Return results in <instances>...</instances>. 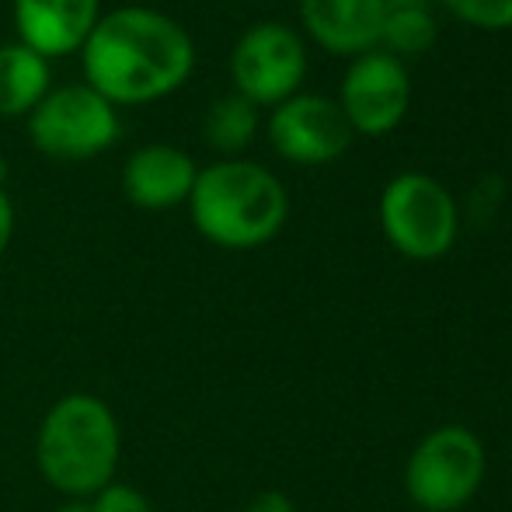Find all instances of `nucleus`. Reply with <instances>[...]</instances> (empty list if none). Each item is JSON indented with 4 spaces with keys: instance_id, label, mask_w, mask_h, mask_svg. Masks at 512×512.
I'll use <instances>...</instances> for the list:
<instances>
[{
    "instance_id": "obj_15",
    "label": "nucleus",
    "mask_w": 512,
    "mask_h": 512,
    "mask_svg": "<svg viewBox=\"0 0 512 512\" xmlns=\"http://www.w3.org/2000/svg\"><path fill=\"white\" fill-rule=\"evenodd\" d=\"M258 126H262V119H258V108L251 105L248 98H241V95H234V91H230V95L216 98V102L209 105V112H206V143L216 150V154L237 157L251 140H255Z\"/></svg>"
},
{
    "instance_id": "obj_9",
    "label": "nucleus",
    "mask_w": 512,
    "mask_h": 512,
    "mask_svg": "<svg viewBox=\"0 0 512 512\" xmlns=\"http://www.w3.org/2000/svg\"><path fill=\"white\" fill-rule=\"evenodd\" d=\"M352 129L335 98L300 91L269 112V143L283 161L297 168H324L345 157Z\"/></svg>"
},
{
    "instance_id": "obj_3",
    "label": "nucleus",
    "mask_w": 512,
    "mask_h": 512,
    "mask_svg": "<svg viewBox=\"0 0 512 512\" xmlns=\"http://www.w3.org/2000/svg\"><path fill=\"white\" fill-rule=\"evenodd\" d=\"M122 457V425L98 394H63L35 432V467L53 492L70 502L95 499L115 481Z\"/></svg>"
},
{
    "instance_id": "obj_19",
    "label": "nucleus",
    "mask_w": 512,
    "mask_h": 512,
    "mask_svg": "<svg viewBox=\"0 0 512 512\" xmlns=\"http://www.w3.org/2000/svg\"><path fill=\"white\" fill-rule=\"evenodd\" d=\"M11 237H14V203L4 192V185H0V258L11 248Z\"/></svg>"
},
{
    "instance_id": "obj_10",
    "label": "nucleus",
    "mask_w": 512,
    "mask_h": 512,
    "mask_svg": "<svg viewBox=\"0 0 512 512\" xmlns=\"http://www.w3.org/2000/svg\"><path fill=\"white\" fill-rule=\"evenodd\" d=\"M199 164L189 150L171 147V143H147L136 147L122 164V192L136 209H161L185 206L196 185Z\"/></svg>"
},
{
    "instance_id": "obj_8",
    "label": "nucleus",
    "mask_w": 512,
    "mask_h": 512,
    "mask_svg": "<svg viewBox=\"0 0 512 512\" xmlns=\"http://www.w3.org/2000/svg\"><path fill=\"white\" fill-rule=\"evenodd\" d=\"M338 108L356 136H391L408 119L411 108V77L405 60L373 49L349 60L338 84Z\"/></svg>"
},
{
    "instance_id": "obj_21",
    "label": "nucleus",
    "mask_w": 512,
    "mask_h": 512,
    "mask_svg": "<svg viewBox=\"0 0 512 512\" xmlns=\"http://www.w3.org/2000/svg\"><path fill=\"white\" fill-rule=\"evenodd\" d=\"M4 175H7V168H4V161H0V185H4Z\"/></svg>"
},
{
    "instance_id": "obj_5",
    "label": "nucleus",
    "mask_w": 512,
    "mask_h": 512,
    "mask_svg": "<svg viewBox=\"0 0 512 512\" xmlns=\"http://www.w3.org/2000/svg\"><path fill=\"white\" fill-rule=\"evenodd\" d=\"M488 474V450L460 422L436 425L408 453L405 495L422 512H460L471 506Z\"/></svg>"
},
{
    "instance_id": "obj_20",
    "label": "nucleus",
    "mask_w": 512,
    "mask_h": 512,
    "mask_svg": "<svg viewBox=\"0 0 512 512\" xmlns=\"http://www.w3.org/2000/svg\"><path fill=\"white\" fill-rule=\"evenodd\" d=\"M56 512H91L88 502H67V506H60Z\"/></svg>"
},
{
    "instance_id": "obj_4",
    "label": "nucleus",
    "mask_w": 512,
    "mask_h": 512,
    "mask_svg": "<svg viewBox=\"0 0 512 512\" xmlns=\"http://www.w3.org/2000/svg\"><path fill=\"white\" fill-rule=\"evenodd\" d=\"M377 220L387 244L408 262H439L460 237L457 199L425 171H401L384 185Z\"/></svg>"
},
{
    "instance_id": "obj_2",
    "label": "nucleus",
    "mask_w": 512,
    "mask_h": 512,
    "mask_svg": "<svg viewBox=\"0 0 512 512\" xmlns=\"http://www.w3.org/2000/svg\"><path fill=\"white\" fill-rule=\"evenodd\" d=\"M185 206L199 237L223 251L265 248L290 220V192L279 175L244 157H223L199 168Z\"/></svg>"
},
{
    "instance_id": "obj_12",
    "label": "nucleus",
    "mask_w": 512,
    "mask_h": 512,
    "mask_svg": "<svg viewBox=\"0 0 512 512\" xmlns=\"http://www.w3.org/2000/svg\"><path fill=\"white\" fill-rule=\"evenodd\" d=\"M98 18L102 0H14L18 42L46 60L81 53Z\"/></svg>"
},
{
    "instance_id": "obj_1",
    "label": "nucleus",
    "mask_w": 512,
    "mask_h": 512,
    "mask_svg": "<svg viewBox=\"0 0 512 512\" xmlns=\"http://www.w3.org/2000/svg\"><path fill=\"white\" fill-rule=\"evenodd\" d=\"M84 84L105 102L150 105L175 95L196 70V42L157 7H115L81 46Z\"/></svg>"
},
{
    "instance_id": "obj_7",
    "label": "nucleus",
    "mask_w": 512,
    "mask_h": 512,
    "mask_svg": "<svg viewBox=\"0 0 512 512\" xmlns=\"http://www.w3.org/2000/svg\"><path fill=\"white\" fill-rule=\"evenodd\" d=\"M227 67L234 95L248 98L255 108H276L304 88L307 42L283 21H255L234 42Z\"/></svg>"
},
{
    "instance_id": "obj_16",
    "label": "nucleus",
    "mask_w": 512,
    "mask_h": 512,
    "mask_svg": "<svg viewBox=\"0 0 512 512\" xmlns=\"http://www.w3.org/2000/svg\"><path fill=\"white\" fill-rule=\"evenodd\" d=\"M443 7L478 32H512V0H443Z\"/></svg>"
},
{
    "instance_id": "obj_18",
    "label": "nucleus",
    "mask_w": 512,
    "mask_h": 512,
    "mask_svg": "<svg viewBox=\"0 0 512 512\" xmlns=\"http://www.w3.org/2000/svg\"><path fill=\"white\" fill-rule=\"evenodd\" d=\"M244 512H297V502L286 492H279V488H265V492H258L255 499L248 502Z\"/></svg>"
},
{
    "instance_id": "obj_14",
    "label": "nucleus",
    "mask_w": 512,
    "mask_h": 512,
    "mask_svg": "<svg viewBox=\"0 0 512 512\" xmlns=\"http://www.w3.org/2000/svg\"><path fill=\"white\" fill-rule=\"evenodd\" d=\"M439 21L429 0H387L384 7V32H380V49L398 60L422 56L436 46Z\"/></svg>"
},
{
    "instance_id": "obj_13",
    "label": "nucleus",
    "mask_w": 512,
    "mask_h": 512,
    "mask_svg": "<svg viewBox=\"0 0 512 512\" xmlns=\"http://www.w3.org/2000/svg\"><path fill=\"white\" fill-rule=\"evenodd\" d=\"M49 95V60L21 42L0 46V119H21Z\"/></svg>"
},
{
    "instance_id": "obj_11",
    "label": "nucleus",
    "mask_w": 512,
    "mask_h": 512,
    "mask_svg": "<svg viewBox=\"0 0 512 512\" xmlns=\"http://www.w3.org/2000/svg\"><path fill=\"white\" fill-rule=\"evenodd\" d=\"M387 0H300L307 39L331 56L356 60L380 49Z\"/></svg>"
},
{
    "instance_id": "obj_6",
    "label": "nucleus",
    "mask_w": 512,
    "mask_h": 512,
    "mask_svg": "<svg viewBox=\"0 0 512 512\" xmlns=\"http://www.w3.org/2000/svg\"><path fill=\"white\" fill-rule=\"evenodd\" d=\"M28 140L53 161H91L119 140V108L88 84H63L28 115Z\"/></svg>"
},
{
    "instance_id": "obj_17",
    "label": "nucleus",
    "mask_w": 512,
    "mask_h": 512,
    "mask_svg": "<svg viewBox=\"0 0 512 512\" xmlns=\"http://www.w3.org/2000/svg\"><path fill=\"white\" fill-rule=\"evenodd\" d=\"M91 512H154L150 509V499L133 485H122V481H112L108 488L95 495V502H88Z\"/></svg>"
}]
</instances>
